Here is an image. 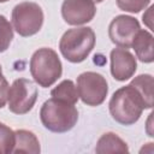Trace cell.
I'll list each match as a JSON object with an SVG mask.
<instances>
[{
  "mask_svg": "<svg viewBox=\"0 0 154 154\" xmlns=\"http://www.w3.org/2000/svg\"><path fill=\"white\" fill-rule=\"evenodd\" d=\"M112 118L122 125H132L142 116L148 106L141 93L131 84L117 89L108 103Z\"/></svg>",
  "mask_w": 154,
  "mask_h": 154,
  "instance_id": "cell-1",
  "label": "cell"
},
{
  "mask_svg": "<svg viewBox=\"0 0 154 154\" xmlns=\"http://www.w3.org/2000/svg\"><path fill=\"white\" fill-rule=\"evenodd\" d=\"M40 119L47 130L64 134L70 131L77 124L78 111L72 103L51 97L41 106Z\"/></svg>",
  "mask_w": 154,
  "mask_h": 154,
  "instance_id": "cell-2",
  "label": "cell"
},
{
  "mask_svg": "<svg viewBox=\"0 0 154 154\" xmlns=\"http://www.w3.org/2000/svg\"><path fill=\"white\" fill-rule=\"evenodd\" d=\"M96 42L95 32L89 26H77L65 31L59 42L61 55L70 63L84 61L91 53Z\"/></svg>",
  "mask_w": 154,
  "mask_h": 154,
  "instance_id": "cell-3",
  "label": "cell"
},
{
  "mask_svg": "<svg viewBox=\"0 0 154 154\" xmlns=\"http://www.w3.org/2000/svg\"><path fill=\"white\" fill-rule=\"evenodd\" d=\"M30 73L42 88L53 85L63 73V65L58 53L48 47L38 48L30 59Z\"/></svg>",
  "mask_w": 154,
  "mask_h": 154,
  "instance_id": "cell-4",
  "label": "cell"
},
{
  "mask_svg": "<svg viewBox=\"0 0 154 154\" xmlns=\"http://www.w3.org/2000/svg\"><path fill=\"white\" fill-rule=\"evenodd\" d=\"M11 19L13 29L18 32V35L29 37L41 30L45 14L38 4L32 1H23L13 7Z\"/></svg>",
  "mask_w": 154,
  "mask_h": 154,
  "instance_id": "cell-5",
  "label": "cell"
},
{
  "mask_svg": "<svg viewBox=\"0 0 154 154\" xmlns=\"http://www.w3.org/2000/svg\"><path fill=\"white\" fill-rule=\"evenodd\" d=\"M77 93L83 103L88 106H100L108 94L106 78L97 72L85 71L77 77Z\"/></svg>",
  "mask_w": 154,
  "mask_h": 154,
  "instance_id": "cell-6",
  "label": "cell"
},
{
  "mask_svg": "<svg viewBox=\"0 0 154 154\" xmlns=\"http://www.w3.org/2000/svg\"><path fill=\"white\" fill-rule=\"evenodd\" d=\"M38 96L36 84L28 78H17L8 88V109L14 114H26L32 109Z\"/></svg>",
  "mask_w": 154,
  "mask_h": 154,
  "instance_id": "cell-7",
  "label": "cell"
},
{
  "mask_svg": "<svg viewBox=\"0 0 154 154\" xmlns=\"http://www.w3.org/2000/svg\"><path fill=\"white\" fill-rule=\"evenodd\" d=\"M141 29L140 22L131 16H116L108 25V36L111 41L122 48H130L132 41Z\"/></svg>",
  "mask_w": 154,
  "mask_h": 154,
  "instance_id": "cell-8",
  "label": "cell"
},
{
  "mask_svg": "<svg viewBox=\"0 0 154 154\" xmlns=\"http://www.w3.org/2000/svg\"><path fill=\"white\" fill-rule=\"evenodd\" d=\"M96 6L94 0H64L61 4L63 19L70 25H83L94 19Z\"/></svg>",
  "mask_w": 154,
  "mask_h": 154,
  "instance_id": "cell-9",
  "label": "cell"
},
{
  "mask_svg": "<svg viewBox=\"0 0 154 154\" xmlns=\"http://www.w3.org/2000/svg\"><path fill=\"white\" fill-rule=\"evenodd\" d=\"M111 75L116 81L124 82L130 79L136 70H137V61L135 55L125 48L117 47L111 51Z\"/></svg>",
  "mask_w": 154,
  "mask_h": 154,
  "instance_id": "cell-10",
  "label": "cell"
},
{
  "mask_svg": "<svg viewBox=\"0 0 154 154\" xmlns=\"http://www.w3.org/2000/svg\"><path fill=\"white\" fill-rule=\"evenodd\" d=\"M131 47L134 48L135 54L140 61H142L144 64L153 63V60H154V54H153L154 38H153V35L148 30L140 29L132 41Z\"/></svg>",
  "mask_w": 154,
  "mask_h": 154,
  "instance_id": "cell-11",
  "label": "cell"
},
{
  "mask_svg": "<svg viewBox=\"0 0 154 154\" xmlns=\"http://www.w3.org/2000/svg\"><path fill=\"white\" fill-rule=\"evenodd\" d=\"M16 134V143L12 153H31L38 154L41 152L40 142L36 135L32 131L19 129L14 131Z\"/></svg>",
  "mask_w": 154,
  "mask_h": 154,
  "instance_id": "cell-12",
  "label": "cell"
},
{
  "mask_svg": "<svg viewBox=\"0 0 154 154\" xmlns=\"http://www.w3.org/2000/svg\"><path fill=\"white\" fill-rule=\"evenodd\" d=\"M95 152L103 153H129L128 143L114 132L103 134L96 142Z\"/></svg>",
  "mask_w": 154,
  "mask_h": 154,
  "instance_id": "cell-13",
  "label": "cell"
},
{
  "mask_svg": "<svg viewBox=\"0 0 154 154\" xmlns=\"http://www.w3.org/2000/svg\"><path fill=\"white\" fill-rule=\"evenodd\" d=\"M51 96L66 101L69 103L76 105L79 96L77 93V88L75 85V83L71 79H64L61 81L57 87H54L51 90Z\"/></svg>",
  "mask_w": 154,
  "mask_h": 154,
  "instance_id": "cell-14",
  "label": "cell"
},
{
  "mask_svg": "<svg viewBox=\"0 0 154 154\" xmlns=\"http://www.w3.org/2000/svg\"><path fill=\"white\" fill-rule=\"evenodd\" d=\"M143 96L148 109L153 107V77L149 73L138 75L130 82Z\"/></svg>",
  "mask_w": 154,
  "mask_h": 154,
  "instance_id": "cell-15",
  "label": "cell"
},
{
  "mask_svg": "<svg viewBox=\"0 0 154 154\" xmlns=\"http://www.w3.org/2000/svg\"><path fill=\"white\" fill-rule=\"evenodd\" d=\"M14 143H16L14 131L4 123H0V154L12 153Z\"/></svg>",
  "mask_w": 154,
  "mask_h": 154,
  "instance_id": "cell-16",
  "label": "cell"
},
{
  "mask_svg": "<svg viewBox=\"0 0 154 154\" xmlns=\"http://www.w3.org/2000/svg\"><path fill=\"white\" fill-rule=\"evenodd\" d=\"M13 40V28L10 20L0 14V53L8 49Z\"/></svg>",
  "mask_w": 154,
  "mask_h": 154,
  "instance_id": "cell-17",
  "label": "cell"
},
{
  "mask_svg": "<svg viewBox=\"0 0 154 154\" xmlns=\"http://www.w3.org/2000/svg\"><path fill=\"white\" fill-rule=\"evenodd\" d=\"M152 0H116L117 6L125 12L130 13H138L144 10Z\"/></svg>",
  "mask_w": 154,
  "mask_h": 154,
  "instance_id": "cell-18",
  "label": "cell"
},
{
  "mask_svg": "<svg viewBox=\"0 0 154 154\" xmlns=\"http://www.w3.org/2000/svg\"><path fill=\"white\" fill-rule=\"evenodd\" d=\"M153 10H154V6H149V8L147 10V12L142 16L143 23H144L149 29L153 28V25H152V12H153Z\"/></svg>",
  "mask_w": 154,
  "mask_h": 154,
  "instance_id": "cell-19",
  "label": "cell"
},
{
  "mask_svg": "<svg viewBox=\"0 0 154 154\" xmlns=\"http://www.w3.org/2000/svg\"><path fill=\"white\" fill-rule=\"evenodd\" d=\"M4 79H5V77H4V75H2V67H1V65H0V83H1Z\"/></svg>",
  "mask_w": 154,
  "mask_h": 154,
  "instance_id": "cell-20",
  "label": "cell"
},
{
  "mask_svg": "<svg viewBox=\"0 0 154 154\" xmlns=\"http://www.w3.org/2000/svg\"><path fill=\"white\" fill-rule=\"evenodd\" d=\"M103 0H94V2H102Z\"/></svg>",
  "mask_w": 154,
  "mask_h": 154,
  "instance_id": "cell-21",
  "label": "cell"
},
{
  "mask_svg": "<svg viewBox=\"0 0 154 154\" xmlns=\"http://www.w3.org/2000/svg\"><path fill=\"white\" fill-rule=\"evenodd\" d=\"M6 1H8V0H0V2H6Z\"/></svg>",
  "mask_w": 154,
  "mask_h": 154,
  "instance_id": "cell-22",
  "label": "cell"
}]
</instances>
